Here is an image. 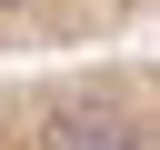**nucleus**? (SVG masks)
I'll use <instances>...</instances> for the list:
<instances>
[{"label":"nucleus","instance_id":"obj_2","mask_svg":"<svg viewBox=\"0 0 160 150\" xmlns=\"http://www.w3.org/2000/svg\"><path fill=\"white\" fill-rule=\"evenodd\" d=\"M140 30H150V0H0V80L140 50Z\"/></svg>","mask_w":160,"mask_h":150},{"label":"nucleus","instance_id":"obj_1","mask_svg":"<svg viewBox=\"0 0 160 150\" xmlns=\"http://www.w3.org/2000/svg\"><path fill=\"white\" fill-rule=\"evenodd\" d=\"M0 150H160V60L110 50L0 80Z\"/></svg>","mask_w":160,"mask_h":150}]
</instances>
